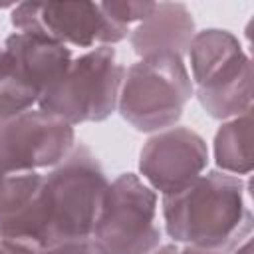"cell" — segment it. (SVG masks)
I'll use <instances>...</instances> for the list:
<instances>
[{
    "mask_svg": "<svg viewBox=\"0 0 254 254\" xmlns=\"http://www.w3.org/2000/svg\"><path fill=\"white\" fill-rule=\"evenodd\" d=\"M248 185L218 169L204 171L185 190L161 196L163 234L183 246L230 254L254 230Z\"/></svg>",
    "mask_w": 254,
    "mask_h": 254,
    "instance_id": "cell-1",
    "label": "cell"
},
{
    "mask_svg": "<svg viewBox=\"0 0 254 254\" xmlns=\"http://www.w3.org/2000/svg\"><path fill=\"white\" fill-rule=\"evenodd\" d=\"M109 179L97 155L75 143L71 153L44 173L30 224V240L42 248L93 236Z\"/></svg>",
    "mask_w": 254,
    "mask_h": 254,
    "instance_id": "cell-2",
    "label": "cell"
},
{
    "mask_svg": "<svg viewBox=\"0 0 254 254\" xmlns=\"http://www.w3.org/2000/svg\"><path fill=\"white\" fill-rule=\"evenodd\" d=\"M192 97L185 58L153 54L125 67L117 113L139 133H159L179 125Z\"/></svg>",
    "mask_w": 254,
    "mask_h": 254,
    "instance_id": "cell-3",
    "label": "cell"
},
{
    "mask_svg": "<svg viewBox=\"0 0 254 254\" xmlns=\"http://www.w3.org/2000/svg\"><path fill=\"white\" fill-rule=\"evenodd\" d=\"M125 65L117 62L115 48L97 46L73 58L58 83L46 89L38 107L71 127L101 123L117 111Z\"/></svg>",
    "mask_w": 254,
    "mask_h": 254,
    "instance_id": "cell-4",
    "label": "cell"
},
{
    "mask_svg": "<svg viewBox=\"0 0 254 254\" xmlns=\"http://www.w3.org/2000/svg\"><path fill=\"white\" fill-rule=\"evenodd\" d=\"M93 238L105 254H151L163 244L159 194L137 173H121L107 185Z\"/></svg>",
    "mask_w": 254,
    "mask_h": 254,
    "instance_id": "cell-5",
    "label": "cell"
},
{
    "mask_svg": "<svg viewBox=\"0 0 254 254\" xmlns=\"http://www.w3.org/2000/svg\"><path fill=\"white\" fill-rule=\"evenodd\" d=\"M16 32H40L67 46L91 50L115 46L131 30L109 18L99 2H18L10 12Z\"/></svg>",
    "mask_w": 254,
    "mask_h": 254,
    "instance_id": "cell-6",
    "label": "cell"
},
{
    "mask_svg": "<svg viewBox=\"0 0 254 254\" xmlns=\"http://www.w3.org/2000/svg\"><path fill=\"white\" fill-rule=\"evenodd\" d=\"M75 143L69 123L40 107L28 109L0 119V169L46 173L60 165Z\"/></svg>",
    "mask_w": 254,
    "mask_h": 254,
    "instance_id": "cell-7",
    "label": "cell"
},
{
    "mask_svg": "<svg viewBox=\"0 0 254 254\" xmlns=\"http://www.w3.org/2000/svg\"><path fill=\"white\" fill-rule=\"evenodd\" d=\"M208 165L206 141L185 125L149 135L139 153V177L161 196L177 194Z\"/></svg>",
    "mask_w": 254,
    "mask_h": 254,
    "instance_id": "cell-8",
    "label": "cell"
},
{
    "mask_svg": "<svg viewBox=\"0 0 254 254\" xmlns=\"http://www.w3.org/2000/svg\"><path fill=\"white\" fill-rule=\"evenodd\" d=\"M192 95L202 111L216 119L226 121L252 111V62L246 52L236 54L206 77L192 85Z\"/></svg>",
    "mask_w": 254,
    "mask_h": 254,
    "instance_id": "cell-9",
    "label": "cell"
},
{
    "mask_svg": "<svg viewBox=\"0 0 254 254\" xmlns=\"http://www.w3.org/2000/svg\"><path fill=\"white\" fill-rule=\"evenodd\" d=\"M2 46L20 77L40 95L62 79L73 60L71 48L40 32H12Z\"/></svg>",
    "mask_w": 254,
    "mask_h": 254,
    "instance_id": "cell-10",
    "label": "cell"
},
{
    "mask_svg": "<svg viewBox=\"0 0 254 254\" xmlns=\"http://www.w3.org/2000/svg\"><path fill=\"white\" fill-rule=\"evenodd\" d=\"M196 34L192 12L183 2H155L153 12L131 28L129 44L139 58L175 54L185 58Z\"/></svg>",
    "mask_w": 254,
    "mask_h": 254,
    "instance_id": "cell-11",
    "label": "cell"
},
{
    "mask_svg": "<svg viewBox=\"0 0 254 254\" xmlns=\"http://www.w3.org/2000/svg\"><path fill=\"white\" fill-rule=\"evenodd\" d=\"M44 173L0 169V234L30 238Z\"/></svg>",
    "mask_w": 254,
    "mask_h": 254,
    "instance_id": "cell-12",
    "label": "cell"
},
{
    "mask_svg": "<svg viewBox=\"0 0 254 254\" xmlns=\"http://www.w3.org/2000/svg\"><path fill=\"white\" fill-rule=\"evenodd\" d=\"M212 155L222 173L236 177L252 173V111L220 123L214 133Z\"/></svg>",
    "mask_w": 254,
    "mask_h": 254,
    "instance_id": "cell-13",
    "label": "cell"
},
{
    "mask_svg": "<svg viewBox=\"0 0 254 254\" xmlns=\"http://www.w3.org/2000/svg\"><path fill=\"white\" fill-rule=\"evenodd\" d=\"M38 99L40 93L20 77L8 52L0 46V119L38 107Z\"/></svg>",
    "mask_w": 254,
    "mask_h": 254,
    "instance_id": "cell-14",
    "label": "cell"
},
{
    "mask_svg": "<svg viewBox=\"0 0 254 254\" xmlns=\"http://www.w3.org/2000/svg\"><path fill=\"white\" fill-rule=\"evenodd\" d=\"M103 12L113 18L117 24L125 26V28H135L137 24H141L155 8V2H147V0H125V2H99Z\"/></svg>",
    "mask_w": 254,
    "mask_h": 254,
    "instance_id": "cell-15",
    "label": "cell"
},
{
    "mask_svg": "<svg viewBox=\"0 0 254 254\" xmlns=\"http://www.w3.org/2000/svg\"><path fill=\"white\" fill-rule=\"evenodd\" d=\"M42 254H105V250L99 246V242L89 238H77V240H65L52 246L42 248Z\"/></svg>",
    "mask_w": 254,
    "mask_h": 254,
    "instance_id": "cell-16",
    "label": "cell"
},
{
    "mask_svg": "<svg viewBox=\"0 0 254 254\" xmlns=\"http://www.w3.org/2000/svg\"><path fill=\"white\" fill-rule=\"evenodd\" d=\"M0 254H42V246L30 238L0 234Z\"/></svg>",
    "mask_w": 254,
    "mask_h": 254,
    "instance_id": "cell-17",
    "label": "cell"
},
{
    "mask_svg": "<svg viewBox=\"0 0 254 254\" xmlns=\"http://www.w3.org/2000/svg\"><path fill=\"white\" fill-rule=\"evenodd\" d=\"M151 254H218V252H208V250H200V248H192V246H183L177 242H163L159 248H155Z\"/></svg>",
    "mask_w": 254,
    "mask_h": 254,
    "instance_id": "cell-18",
    "label": "cell"
},
{
    "mask_svg": "<svg viewBox=\"0 0 254 254\" xmlns=\"http://www.w3.org/2000/svg\"><path fill=\"white\" fill-rule=\"evenodd\" d=\"M230 254H252V236L246 238L242 244H238Z\"/></svg>",
    "mask_w": 254,
    "mask_h": 254,
    "instance_id": "cell-19",
    "label": "cell"
}]
</instances>
